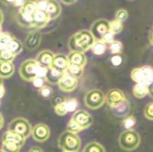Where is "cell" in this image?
I'll list each match as a JSON object with an SVG mask.
<instances>
[{
    "mask_svg": "<svg viewBox=\"0 0 153 152\" xmlns=\"http://www.w3.org/2000/svg\"><path fill=\"white\" fill-rule=\"evenodd\" d=\"M96 39L91 31L81 30L72 35L68 42V47L71 51L85 52L92 48Z\"/></svg>",
    "mask_w": 153,
    "mask_h": 152,
    "instance_id": "1",
    "label": "cell"
},
{
    "mask_svg": "<svg viewBox=\"0 0 153 152\" xmlns=\"http://www.w3.org/2000/svg\"><path fill=\"white\" fill-rule=\"evenodd\" d=\"M81 142L76 133L67 130L61 134L58 138V146L63 151L76 152L80 148Z\"/></svg>",
    "mask_w": 153,
    "mask_h": 152,
    "instance_id": "2",
    "label": "cell"
},
{
    "mask_svg": "<svg viewBox=\"0 0 153 152\" xmlns=\"http://www.w3.org/2000/svg\"><path fill=\"white\" fill-rule=\"evenodd\" d=\"M140 142V135L133 129H126L119 137V145L120 148L129 151L137 148Z\"/></svg>",
    "mask_w": 153,
    "mask_h": 152,
    "instance_id": "3",
    "label": "cell"
},
{
    "mask_svg": "<svg viewBox=\"0 0 153 152\" xmlns=\"http://www.w3.org/2000/svg\"><path fill=\"white\" fill-rule=\"evenodd\" d=\"M40 64L36 60L28 59L21 64L19 68V74L24 80L32 81L38 75V69Z\"/></svg>",
    "mask_w": 153,
    "mask_h": 152,
    "instance_id": "4",
    "label": "cell"
},
{
    "mask_svg": "<svg viewBox=\"0 0 153 152\" xmlns=\"http://www.w3.org/2000/svg\"><path fill=\"white\" fill-rule=\"evenodd\" d=\"M131 78L135 83L149 85L153 82V68L150 66H143L135 68L131 73Z\"/></svg>",
    "mask_w": 153,
    "mask_h": 152,
    "instance_id": "5",
    "label": "cell"
},
{
    "mask_svg": "<svg viewBox=\"0 0 153 152\" xmlns=\"http://www.w3.org/2000/svg\"><path fill=\"white\" fill-rule=\"evenodd\" d=\"M106 97L101 90L94 89L88 91L84 96V103L89 109H97L104 104Z\"/></svg>",
    "mask_w": 153,
    "mask_h": 152,
    "instance_id": "6",
    "label": "cell"
},
{
    "mask_svg": "<svg viewBox=\"0 0 153 152\" xmlns=\"http://www.w3.org/2000/svg\"><path fill=\"white\" fill-rule=\"evenodd\" d=\"M8 129L22 134L25 138H28L32 131V128L29 122L24 118L21 117L16 118L11 121L8 126Z\"/></svg>",
    "mask_w": 153,
    "mask_h": 152,
    "instance_id": "7",
    "label": "cell"
},
{
    "mask_svg": "<svg viewBox=\"0 0 153 152\" xmlns=\"http://www.w3.org/2000/svg\"><path fill=\"white\" fill-rule=\"evenodd\" d=\"M110 31V22L106 19H99L94 22L91 25V32L96 40H102L105 35Z\"/></svg>",
    "mask_w": 153,
    "mask_h": 152,
    "instance_id": "8",
    "label": "cell"
},
{
    "mask_svg": "<svg viewBox=\"0 0 153 152\" xmlns=\"http://www.w3.org/2000/svg\"><path fill=\"white\" fill-rule=\"evenodd\" d=\"M77 84H78L77 78L65 72L57 85L61 91L68 93V92L74 91L77 87Z\"/></svg>",
    "mask_w": 153,
    "mask_h": 152,
    "instance_id": "9",
    "label": "cell"
},
{
    "mask_svg": "<svg viewBox=\"0 0 153 152\" xmlns=\"http://www.w3.org/2000/svg\"><path fill=\"white\" fill-rule=\"evenodd\" d=\"M50 129L48 126L43 123L36 125L31 131V135L35 141L39 142H44L47 141L50 137Z\"/></svg>",
    "mask_w": 153,
    "mask_h": 152,
    "instance_id": "10",
    "label": "cell"
},
{
    "mask_svg": "<svg viewBox=\"0 0 153 152\" xmlns=\"http://www.w3.org/2000/svg\"><path fill=\"white\" fill-rule=\"evenodd\" d=\"M71 119L78 123L84 129L89 128L93 123V118L84 110H77L72 116Z\"/></svg>",
    "mask_w": 153,
    "mask_h": 152,
    "instance_id": "11",
    "label": "cell"
},
{
    "mask_svg": "<svg viewBox=\"0 0 153 152\" xmlns=\"http://www.w3.org/2000/svg\"><path fill=\"white\" fill-rule=\"evenodd\" d=\"M106 102L110 107L113 108L123 102L126 99L125 95L119 89H112L106 94Z\"/></svg>",
    "mask_w": 153,
    "mask_h": 152,
    "instance_id": "12",
    "label": "cell"
},
{
    "mask_svg": "<svg viewBox=\"0 0 153 152\" xmlns=\"http://www.w3.org/2000/svg\"><path fill=\"white\" fill-rule=\"evenodd\" d=\"M26 138L22 134L8 129V131L2 135V142H11L22 147L25 143Z\"/></svg>",
    "mask_w": 153,
    "mask_h": 152,
    "instance_id": "13",
    "label": "cell"
},
{
    "mask_svg": "<svg viewBox=\"0 0 153 152\" xmlns=\"http://www.w3.org/2000/svg\"><path fill=\"white\" fill-rule=\"evenodd\" d=\"M51 20L46 11L37 9L33 14V28H42L47 25Z\"/></svg>",
    "mask_w": 153,
    "mask_h": 152,
    "instance_id": "14",
    "label": "cell"
},
{
    "mask_svg": "<svg viewBox=\"0 0 153 152\" xmlns=\"http://www.w3.org/2000/svg\"><path fill=\"white\" fill-rule=\"evenodd\" d=\"M69 65L70 62L68 60V57H67L65 54H58L54 56L51 67L56 68L61 72L65 73Z\"/></svg>",
    "mask_w": 153,
    "mask_h": 152,
    "instance_id": "15",
    "label": "cell"
},
{
    "mask_svg": "<svg viewBox=\"0 0 153 152\" xmlns=\"http://www.w3.org/2000/svg\"><path fill=\"white\" fill-rule=\"evenodd\" d=\"M54 54L52 52L48 50H44L39 52V54L37 55L36 61L40 65L45 67H50L52 66L53 60H54Z\"/></svg>",
    "mask_w": 153,
    "mask_h": 152,
    "instance_id": "16",
    "label": "cell"
},
{
    "mask_svg": "<svg viewBox=\"0 0 153 152\" xmlns=\"http://www.w3.org/2000/svg\"><path fill=\"white\" fill-rule=\"evenodd\" d=\"M42 39V35L38 31H34L28 34L25 40V47L28 50H34L39 46Z\"/></svg>",
    "mask_w": 153,
    "mask_h": 152,
    "instance_id": "17",
    "label": "cell"
},
{
    "mask_svg": "<svg viewBox=\"0 0 153 152\" xmlns=\"http://www.w3.org/2000/svg\"><path fill=\"white\" fill-rule=\"evenodd\" d=\"M68 57L70 64H72V65L80 66L84 67L87 64V57L84 52L71 51L68 54Z\"/></svg>",
    "mask_w": 153,
    "mask_h": 152,
    "instance_id": "18",
    "label": "cell"
},
{
    "mask_svg": "<svg viewBox=\"0 0 153 152\" xmlns=\"http://www.w3.org/2000/svg\"><path fill=\"white\" fill-rule=\"evenodd\" d=\"M46 12L48 14L51 20L57 19L61 13V5L56 0H48Z\"/></svg>",
    "mask_w": 153,
    "mask_h": 152,
    "instance_id": "19",
    "label": "cell"
},
{
    "mask_svg": "<svg viewBox=\"0 0 153 152\" xmlns=\"http://www.w3.org/2000/svg\"><path fill=\"white\" fill-rule=\"evenodd\" d=\"M65 73L58 70L53 67H50L48 69L47 74H46V80L51 84H58L62 78L63 75Z\"/></svg>",
    "mask_w": 153,
    "mask_h": 152,
    "instance_id": "20",
    "label": "cell"
},
{
    "mask_svg": "<svg viewBox=\"0 0 153 152\" xmlns=\"http://www.w3.org/2000/svg\"><path fill=\"white\" fill-rule=\"evenodd\" d=\"M15 67L11 61H0V76L2 79L9 78L14 73Z\"/></svg>",
    "mask_w": 153,
    "mask_h": 152,
    "instance_id": "21",
    "label": "cell"
},
{
    "mask_svg": "<svg viewBox=\"0 0 153 152\" xmlns=\"http://www.w3.org/2000/svg\"><path fill=\"white\" fill-rule=\"evenodd\" d=\"M17 21L20 25L25 28L33 27V15L19 12Z\"/></svg>",
    "mask_w": 153,
    "mask_h": 152,
    "instance_id": "22",
    "label": "cell"
},
{
    "mask_svg": "<svg viewBox=\"0 0 153 152\" xmlns=\"http://www.w3.org/2000/svg\"><path fill=\"white\" fill-rule=\"evenodd\" d=\"M132 93L134 96L138 99H142L149 94L148 86L144 83H137L132 88Z\"/></svg>",
    "mask_w": 153,
    "mask_h": 152,
    "instance_id": "23",
    "label": "cell"
},
{
    "mask_svg": "<svg viewBox=\"0 0 153 152\" xmlns=\"http://www.w3.org/2000/svg\"><path fill=\"white\" fill-rule=\"evenodd\" d=\"M113 110L114 114L120 117H123V116H126L127 113L129 111V102H128L127 99H125L123 102L117 105V106L112 108Z\"/></svg>",
    "mask_w": 153,
    "mask_h": 152,
    "instance_id": "24",
    "label": "cell"
},
{
    "mask_svg": "<svg viewBox=\"0 0 153 152\" xmlns=\"http://www.w3.org/2000/svg\"><path fill=\"white\" fill-rule=\"evenodd\" d=\"M37 4L36 2L34 1H29L26 0V2H25L24 5L20 7L19 12H22V13H28V14L33 15L37 11Z\"/></svg>",
    "mask_w": 153,
    "mask_h": 152,
    "instance_id": "25",
    "label": "cell"
},
{
    "mask_svg": "<svg viewBox=\"0 0 153 152\" xmlns=\"http://www.w3.org/2000/svg\"><path fill=\"white\" fill-rule=\"evenodd\" d=\"M91 49L93 53L96 55H103L106 50V43L103 40H96Z\"/></svg>",
    "mask_w": 153,
    "mask_h": 152,
    "instance_id": "26",
    "label": "cell"
},
{
    "mask_svg": "<svg viewBox=\"0 0 153 152\" xmlns=\"http://www.w3.org/2000/svg\"><path fill=\"white\" fill-rule=\"evenodd\" d=\"M7 48L9 50H10L13 54H15L17 56L18 54H19L22 51L23 46L22 44V42L20 41H19L16 38H13L12 40L11 41L10 43H9V44L8 45Z\"/></svg>",
    "mask_w": 153,
    "mask_h": 152,
    "instance_id": "27",
    "label": "cell"
},
{
    "mask_svg": "<svg viewBox=\"0 0 153 152\" xmlns=\"http://www.w3.org/2000/svg\"><path fill=\"white\" fill-rule=\"evenodd\" d=\"M84 152H105L104 147L98 142H90L84 147Z\"/></svg>",
    "mask_w": 153,
    "mask_h": 152,
    "instance_id": "28",
    "label": "cell"
},
{
    "mask_svg": "<svg viewBox=\"0 0 153 152\" xmlns=\"http://www.w3.org/2000/svg\"><path fill=\"white\" fill-rule=\"evenodd\" d=\"M66 72L68 73H69V74L71 75V76H74V77L79 78L82 76V74H83L84 67H80V66L70 64Z\"/></svg>",
    "mask_w": 153,
    "mask_h": 152,
    "instance_id": "29",
    "label": "cell"
},
{
    "mask_svg": "<svg viewBox=\"0 0 153 152\" xmlns=\"http://www.w3.org/2000/svg\"><path fill=\"white\" fill-rule=\"evenodd\" d=\"M110 31L115 35H118L123 30V23L122 21L115 19L113 21L110 22Z\"/></svg>",
    "mask_w": 153,
    "mask_h": 152,
    "instance_id": "30",
    "label": "cell"
},
{
    "mask_svg": "<svg viewBox=\"0 0 153 152\" xmlns=\"http://www.w3.org/2000/svg\"><path fill=\"white\" fill-rule=\"evenodd\" d=\"M0 51H1L0 61H11V62H12V61L16 57V54H13L7 47L6 48L0 49Z\"/></svg>",
    "mask_w": 153,
    "mask_h": 152,
    "instance_id": "31",
    "label": "cell"
},
{
    "mask_svg": "<svg viewBox=\"0 0 153 152\" xmlns=\"http://www.w3.org/2000/svg\"><path fill=\"white\" fill-rule=\"evenodd\" d=\"M109 44H110L109 45V49H110V51L111 52V54H117L122 53L123 47V44L120 42L114 40Z\"/></svg>",
    "mask_w": 153,
    "mask_h": 152,
    "instance_id": "32",
    "label": "cell"
},
{
    "mask_svg": "<svg viewBox=\"0 0 153 152\" xmlns=\"http://www.w3.org/2000/svg\"><path fill=\"white\" fill-rule=\"evenodd\" d=\"M20 147L19 145H16L11 142H2V151H8V152H18L20 151Z\"/></svg>",
    "mask_w": 153,
    "mask_h": 152,
    "instance_id": "33",
    "label": "cell"
},
{
    "mask_svg": "<svg viewBox=\"0 0 153 152\" xmlns=\"http://www.w3.org/2000/svg\"><path fill=\"white\" fill-rule=\"evenodd\" d=\"M13 37L11 36L9 33H1V36H0V49L6 48L8 45L12 40Z\"/></svg>",
    "mask_w": 153,
    "mask_h": 152,
    "instance_id": "34",
    "label": "cell"
},
{
    "mask_svg": "<svg viewBox=\"0 0 153 152\" xmlns=\"http://www.w3.org/2000/svg\"><path fill=\"white\" fill-rule=\"evenodd\" d=\"M136 120L133 116H129L126 117L123 121V125L126 129H132L136 125Z\"/></svg>",
    "mask_w": 153,
    "mask_h": 152,
    "instance_id": "35",
    "label": "cell"
},
{
    "mask_svg": "<svg viewBox=\"0 0 153 152\" xmlns=\"http://www.w3.org/2000/svg\"><path fill=\"white\" fill-rule=\"evenodd\" d=\"M67 130L72 131L74 133H77V132L81 131L82 130H84V128H82L78 123H76L73 119H71L67 125Z\"/></svg>",
    "mask_w": 153,
    "mask_h": 152,
    "instance_id": "36",
    "label": "cell"
},
{
    "mask_svg": "<svg viewBox=\"0 0 153 152\" xmlns=\"http://www.w3.org/2000/svg\"><path fill=\"white\" fill-rule=\"evenodd\" d=\"M54 112H55L56 114L61 116H65V115H66L67 113H68V109H67L66 104H65V101L57 103V105L54 106Z\"/></svg>",
    "mask_w": 153,
    "mask_h": 152,
    "instance_id": "37",
    "label": "cell"
},
{
    "mask_svg": "<svg viewBox=\"0 0 153 152\" xmlns=\"http://www.w3.org/2000/svg\"><path fill=\"white\" fill-rule=\"evenodd\" d=\"M39 94L41 96L45 99L51 98L53 95V90L50 87L48 86H44L42 88L39 89Z\"/></svg>",
    "mask_w": 153,
    "mask_h": 152,
    "instance_id": "38",
    "label": "cell"
},
{
    "mask_svg": "<svg viewBox=\"0 0 153 152\" xmlns=\"http://www.w3.org/2000/svg\"><path fill=\"white\" fill-rule=\"evenodd\" d=\"M65 104H66L67 109H68V112H74L76 110L77 105H78V102L76 99H68L65 100Z\"/></svg>",
    "mask_w": 153,
    "mask_h": 152,
    "instance_id": "39",
    "label": "cell"
},
{
    "mask_svg": "<svg viewBox=\"0 0 153 152\" xmlns=\"http://www.w3.org/2000/svg\"><path fill=\"white\" fill-rule=\"evenodd\" d=\"M144 115L147 119L153 121V102L146 105L144 109Z\"/></svg>",
    "mask_w": 153,
    "mask_h": 152,
    "instance_id": "40",
    "label": "cell"
},
{
    "mask_svg": "<svg viewBox=\"0 0 153 152\" xmlns=\"http://www.w3.org/2000/svg\"><path fill=\"white\" fill-rule=\"evenodd\" d=\"M47 82V80H46V77H43V76H37L32 80V83H33V85L35 86L36 88L40 89L42 88V87L45 86V83Z\"/></svg>",
    "mask_w": 153,
    "mask_h": 152,
    "instance_id": "41",
    "label": "cell"
},
{
    "mask_svg": "<svg viewBox=\"0 0 153 152\" xmlns=\"http://www.w3.org/2000/svg\"><path fill=\"white\" fill-rule=\"evenodd\" d=\"M127 18H128V12L123 9H120L117 10L116 12V15H115V19L122 22L125 21Z\"/></svg>",
    "mask_w": 153,
    "mask_h": 152,
    "instance_id": "42",
    "label": "cell"
},
{
    "mask_svg": "<svg viewBox=\"0 0 153 152\" xmlns=\"http://www.w3.org/2000/svg\"><path fill=\"white\" fill-rule=\"evenodd\" d=\"M110 62H111L112 65L114 67H120L123 63V57L120 55V54H113L110 58Z\"/></svg>",
    "mask_w": 153,
    "mask_h": 152,
    "instance_id": "43",
    "label": "cell"
},
{
    "mask_svg": "<svg viewBox=\"0 0 153 152\" xmlns=\"http://www.w3.org/2000/svg\"><path fill=\"white\" fill-rule=\"evenodd\" d=\"M115 35H115L113 32H112L111 31H108L106 35L103 36V38L102 40H103L104 42H106V44H110L112 42H113V41H114Z\"/></svg>",
    "mask_w": 153,
    "mask_h": 152,
    "instance_id": "44",
    "label": "cell"
},
{
    "mask_svg": "<svg viewBox=\"0 0 153 152\" xmlns=\"http://www.w3.org/2000/svg\"><path fill=\"white\" fill-rule=\"evenodd\" d=\"M37 4V9L39 10L46 11V8H47L48 0H38L36 2Z\"/></svg>",
    "mask_w": 153,
    "mask_h": 152,
    "instance_id": "45",
    "label": "cell"
},
{
    "mask_svg": "<svg viewBox=\"0 0 153 152\" xmlns=\"http://www.w3.org/2000/svg\"><path fill=\"white\" fill-rule=\"evenodd\" d=\"M25 2H26V0H15V2L13 5H14L15 6H17V7L20 8L24 5Z\"/></svg>",
    "mask_w": 153,
    "mask_h": 152,
    "instance_id": "46",
    "label": "cell"
},
{
    "mask_svg": "<svg viewBox=\"0 0 153 152\" xmlns=\"http://www.w3.org/2000/svg\"><path fill=\"white\" fill-rule=\"evenodd\" d=\"M148 90H149V95L153 98V82L150 83L148 86Z\"/></svg>",
    "mask_w": 153,
    "mask_h": 152,
    "instance_id": "47",
    "label": "cell"
},
{
    "mask_svg": "<svg viewBox=\"0 0 153 152\" xmlns=\"http://www.w3.org/2000/svg\"><path fill=\"white\" fill-rule=\"evenodd\" d=\"M60 1L65 5H71V4L74 3L76 0H60Z\"/></svg>",
    "mask_w": 153,
    "mask_h": 152,
    "instance_id": "48",
    "label": "cell"
},
{
    "mask_svg": "<svg viewBox=\"0 0 153 152\" xmlns=\"http://www.w3.org/2000/svg\"><path fill=\"white\" fill-rule=\"evenodd\" d=\"M0 90H1V96H0V97H1V99L2 98V97L4 96V95H5V87H4V85H3V83H1V86H0Z\"/></svg>",
    "mask_w": 153,
    "mask_h": 152,
    "instance_id": "49",
    "label": "cell"
},
{
    "mask_svg": "<svg viewBox=\"0 0 153 152\" xmlns=\"http://www.w3.org/2000/svg\"><path fill=\"white\" fill-rule=\"evenodd\" d=\"M29 151H42V148H40L35 147V148H31L30 149Z\"/></svg>",
    "mask_w": 153,
    "mask_h": 152,
    "instance_id": "50",
    "label": "cell"
},
{
    "mask_svg": "<svg viewBox=\"0 0 153 152\" xmlns=\"http://www.w3.org/2000/svg\"><path fill=\"white\" fill-rule=\"evenodd\" d=\"M3 127V116L1 114V128Z\"/></svg>",
    "mask_w": 153,
    "mask_h": 152,
    "instance_id": "51",
    "label": "cell"
},
{
    "mask_svg": "<svg viewBox=\"0 0 153 152\" xmlns=\"http://www.w3.org/2000/svg\"><path fill=\"white\" fill-rule=\"evenodd\" d=\"M5 1H6L8 3H11V4H12V5H13L15 2V0H5Z\"/></svg>",
    "mask_w": 153,
    "mask_h": 152,
    "instance_id": "52",
    "label": "cell"
},
{
    "mask_svg": "<svg viewBox=\"0 0 153 152\" xmlns=\"http://www.w3.org/2000/svg\"><path fill=\"white\" fill-rule=\"evenodd\" d=\"M129 1H131V0H129Z\"/></svg>",
    "mask_w": 153,
    "mask_h": 152,
    "instance_id": "53",
    "label": "cell"
}]
</instances>
